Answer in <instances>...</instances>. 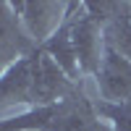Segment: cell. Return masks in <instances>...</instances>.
I'll return each instance as SVG.
<instances>
[{
	"instance_id": "1",
	"label": "cell",
	"mask_w": 131,
	"mask_h": 131,
	"mask_svg": "<svg viewBox=\"0 0 131 131\" xmlns=\"http://www.w3.org/2000/svg\"><path fill=\"white\" fill-rule=\"evenodd\" d=\"M68 24H71V39L79 58L81 76H97L105 55V31L97 21L86 13L84 3H68Z\"/></svg>"
},
{
	"instance_id": "2",
	"label": "cell",
	"mask_w": 131,
	"mask_h": 131,
	"mask_svg": "<svg viewBox=\"0 0 131 131\" xmlns=\"http://www.w3.org/2000/svg\"><path fill=\"white\" fill-rule=\"evenodd\" d=\"M10 5H13L24 31L29 34V39L37 47L45 45L63 26L66 16H68V3H45V0H37V3H10Z\"/></svg>"
},
{
	"instance_id": "3",
	"label": "cell",
	"mask_w": 131,
	"mask_h": 131,
	"mask_svg": "<svg viewBox=\"0 0 131 131\" xmlns=\"http://www.w3.org/2000/svg\"><path fill=\"white\" fill-rule=\"evenodd\" d=\"M31 52H26L16 63H10L5 71H0V113H5L8 107H16V105L34 107V60H31Z\"/></svg>"
},
{
	"instance_id": "4",
	"label": "cell",
	"mask_w": 131,
	"mask_h": 131,
	"mask_svg": "<svg viewBox=\"0 0 131 131\" xmlns=\"http://www.w3.org/2000/svg\"><path fill=\"white\" fill-rule=\"evenodd\" d=\"M97 89L102 102H128L131 100V58L105 45L102 66L97 71Z\"/></svg>"
},
{
	"instance_id": "5",
	"label": "cell",
	"mask_w": 131,
	"mask_h": 131,
	"mask_svg": "<svg viewBox=\"0 0 131 131\" xmlns=\"http://www.w3.org/2000/svg\"><path fill=\"white\" fill-rule=\"evenodd\" d=\"M37 45L29 39L21 21L10 3H0V71H5L10 63L24 58Z\"/></svg>"
},
{
	"instance_id": "6",
	"label": "cell",
	"mask_w": 131,
	"mask_h": 131,
	"mask_svg": "<svg viewBox=\"0 0 131 131\" xmlns=\"http://www.w3.org/2000/svg\"><path fill=\"white\" fill-rule=\"evenodd\" d=\"M97 113H94V102H89L84 97V92L79 89L71 100L68 107L52 121L45 131H92L97 126Z\"/></svg>"
},
{
	"instance_id": "7",
	"label": "cell",
	"mask_w": 131,
	"mask_h": 131,
	"mask_svg": "<svg viewBox=\"0 0 131 131\" xmlns=\"http://www.w3.org/2000/svg\"><path fill=\"white\" fill-rule=\"evenodd\" d=\"M47 55L55 60L60 68L66 71L71 81H79L81 79V68H79V58H76V50H73V39H71V24H68V16H66L63 26L52 34L45 45H39Z\"/></svg>"
},
{
	"instance_id": "8",
	"label": "cell",
	"mask_w": 131,
	"mask_h": 131,
	"mask_svg": "<svg viewBox=\"0 0 131 131\" xmlns=\"http://www.w3.org/2000/svg\"><path fill=\"white\" fill-rule=\"evenodd\" d=\"M94 113L113 131H131V100L128 102H94Z\"/></svg>"
},
{
	"instance_id": "9",
	"label": "cell",
	"mask_w": 131,
	"mask_h": 131,
	"mask_svg": "<svg viewBox=\"0 0 131 131\" xmlns=\"http://www.w3.org/2000/svg\"><path fill=\"white\" fill-rule=\"evenodd\" d=\"M92 131H113V128L107 126V123H102V121H97V126H94Z\"/></svg>"
}]
</instances>
